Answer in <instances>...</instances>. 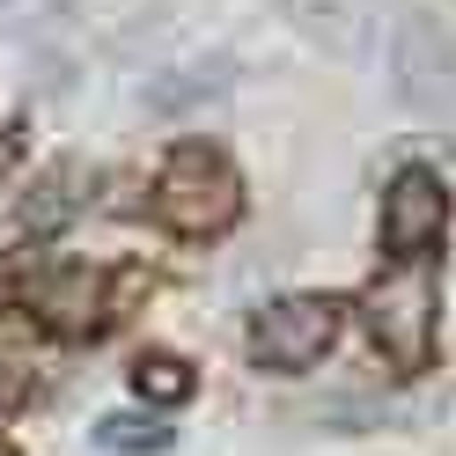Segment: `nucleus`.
I'll list each match as a JSON object with an SVG mask.
<instances>
[{"instance_id": "nucleus-1", "label": "nucleus", "mask_w": 456, "mask_h": 456, "mask_svg": "<svg viewBox=\"0 0 456 456\" xmlns=\"http://www.w3.org/2000/svg\"><path fill=\"white\" fill-rule=\"evenodd\" d=\"M243 214V177L214 140H177L155 177V221L169 236H221L228 221Z\"/></svg>"}, {"instance_id": "nucleus-2", "label": "nucleus", "mask_w": 456, "mask_h": 456, "mask_svg": "<svg viewBox=\"0 0 456 456\" xmlns=\"http://www.w3.org/2000/svg\"><path fill=\"white\" fill-rule=\"evenodd\" d=\"M0 309H37L52 331H103V265L81 258H0Z\"/></svg>"}, {"instance_id": "nucleus-3", "label": "nucleus", "mask_w": 456, "mask_h": 456, "mask_svg": "<svg viewBox=\"0 0 456 456\" xmlns=\"http://www.w3.org/2000/svg\"><path fill=\"white\" fill-rule=\"evenodd\" d=\"M361 309H368V331H376V346H383V361L390 368H427V354H435V309H442V295H435V265H419V258H397L376 288L361 295Z\"/></svg>"}, {"instance_id": "nucleus-4", "label": "nucleus", "mask_w": 456, "mask_h": 456, "mask_svg": "<svg viewBox=\"0 0 456 456\" xmlns=\"http://www.w3.org/2000/svg\"><path fill=\"white\" fill-rule=\"evenodd\" d=\"M390 81L405 110L419 118H456V37L435 15H405L390 30Z\"/></svg>"}, {"instance_id": "nucleus-5", "label": "nucleus", "mask_w": 456, "mask_h": 456, "mask_svg": "<svg viewBox=\"0 0 456 456\" xmlns=\"http://www.w3.org/2000/svg\"><path fill=\"white\" fill-rule=\"evenodd\" d=\"M338 338V302L331 295H280L250 317V361L280 368V376H302L317 368Z\"/></svg>"}, {"instance_id": "nucleus-6", "label": "nucleus", "mask_w": 456, "mask_h": 456, "mask_svg": "<svg viewBox=\"0 0 456 456\" xmlns=\"http://www.w3.org/2000/svg\"><path fill=\"white\" fill-rule=\"evenodd\" d=\"M449 228V191L435 169H397L383 191V250L390 258H427Z\"/></svg>"}, {"instance_id": "nucleus-7", "label": "nucleus", "mask_w": 456, "mask_h": 456, "mask_svg": "<svg viewBox=\"0 0 456 456\" xmlns=\"http://www.w3.org/2000/svg\"><path fill=\"white\" fill-rule=\"evenodd\" d=\"M288 8H295V22H302L317 45L346 52V60H361V52L376 45V30H383L376 0H288Z\"/></svg>"}, {"instance_id": "nucleus-8", "label": "nucleus", "mask_w": 456, "mask_h": 456, "mask_svg": "<svg viewBox=\"0 0 456 456\" xmlns=\"http://www.w3.org/2000/svg\"><path fill=\"white\" fill-rule=\"evenodd\" d=\"M89 169L81 162H60V169H45V177L30 184V207H22V228L30 236H52V228H67L74 221V199H89Z\"/></svg>"}, {"instance_id": "nucleus-9", "label": "nucleus", "mask_w": 456, "mask_h": 456, "mask_svg": "<svg viewBox=\"0 0 456 456\" xmlns=\"http://www.w3.org/2000/svg\"><path fill=\"white\" fill-rule=\"evenodd\" d=\"M96 442H103L110 456H162L177 435H169L162 419H140V412H103V419H96Z\"/></svg>"}, {"instance_id": "nucleus-10", "label": "nucleus", "mask_w": 456, "mask_h": 456, "mask_svg": "<svg viewBox=\"0 0 456 456\" xmlns=\"http://www.w3.org/2000/svg\"><path fill=\"white\" fill-rule=\"evenodd\" d=\"M133 383H140V397H155V405H184V397H191V368L177 354H140L133 361Z\"/></svg>"}, {"instance_id": "nucleus-11", "label": "nucleus", "mask_w": 456, "mask_h": 456, "mask_svg": "<svg viewBox=\"0 0 456 456\" xmlns=\"http://www.w3.org/2000/svg\"><path fill=\"white\" fill-rule=\"evenodd\" d=\"M236 74L228 60H214V67H191V74H169L162 89H155V110H177V103H199V96H221V81Z\"/></svg>"}, {"instance_id": "nucleus-12", "label": "nucleus", "mask_w": 456, "mask_h": 456, "mask_svg": "<svg viewBox=\"0 0 456 456\" xmlns=\"http://www.w3.org/2000/svg\"><path fill=\"white\" fill-rule=\"evenodd\" d=\"M15 155H22V126H0V177L15 169Z\"/></svg>"}, {"instance_id": "nucleus-13", "label": "nucleus", "mask_w": 456, "mask_h": 456, "mask_svg": "<svg viewBox=\"0 0 456 456\" xmlns=\"http://www.w3.org/2000/svg\"><path fill=\"white\" fill-rule=\"evenodd\" d=\"M15 405H22V383H15V376H0V419H8Z\"/></svg>"}]
</instances>
